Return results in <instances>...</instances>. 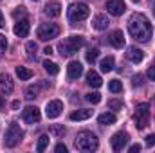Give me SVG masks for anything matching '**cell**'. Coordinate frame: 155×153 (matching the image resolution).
<instances>
[{
	"label": "cell",
	"instance_id": "1",
	"mask_svg": "<svg viewBox=\"0 0 155 153\" xmlns=\"http://www.w3.org/2000/svg\"><path fill=\"white\" fill-rule=\"evenodd\" d=\"M128 31H130L132 38L137 40L139 43H148L152 40V34H153L148 18L144 15H141V13H135V15L130 16V20H128Z\"/></svg>",
	"mask_w": 155,
	"mask_h": 153
},
{
	"label": "cell",
	"instance_id": "14",
	"mask_svg": "<svg viewBox=\"0 0 155 153\" xmlns=\"http://www.w3.org/2000/svg\"><path fill=\"white\" fill-rule=\"evenodd\" d=\"M81 74H83V65L79 61H71L69 67H67V76H69V79H78Z\"/></svg>",
	"mask_w": 155,
	"mask_h": 153
},
{
	"label": "cell",
	"instance_id": "5",
	"mask_svg": "<svg viewBox=\"0 0 155 153\" xmlns=\"http://www.w3.org/2000/svg\"><path fill=\"white\" fill-rule=\"evenodd\" d=\"M88 15H90V9H88V5L83 4V2L72 4V5L69 7V20H71V22H81V20H85Z\"/></svg>",
	"mask_w": 155,
	"mask_h": 153
},
{
	"label": "cell",
	"instance_id": "43",
	"mask_svg": "<svg viewBox=\"0 0 155 153\" xmlns=\"http://www.w3.org/2000/svg\"><path fill=\"white\" fill-rule=\"evenodd\" d=\"M4 108V99H2V96H0V110Z\"/></svg>",
	"mask_w": 155,
	"mask_h": 153
},
{
	"label": "cell",
	"instance_id": "29",
	"mask_svg": "<svg viewBox=\"0 0 155 153\" xmlns=\"http://www.w3.org/2000/svg\"><path fill=\"white\" fill-rule=\"evenodd\" d=\"M108 88H110V92L117 94V92H121V90H123V83H121V81H117V79H112V81H110V85H108Z\"/></svg>",
	"mask_w": 155,
	"mask_h": 153
},
{
	"label": "cell",
	"instance_id": "27",
	"mask_svg": "<svg viewBox=\"0 0 155 153\" xmlns=\"http://www.w3.org/2000/svg\"><path fill=\"white\" fill-rule=\"evenodd\" d=\"M85 99H87L88 103H92V105H97V103L101 101V94H99V92H90V94L85 96Z\"/></svg>",
	"mask_w": 155,
	"mask_h": 153
},
{
	"label": "cell",
	"instance_id": "41",
	"mask_svg": "<svg viewBox=\"0 0 155 153\" xmlns=\"http://www.w3.org/2000/svg\"><path fill=\"white\" fill-rule=\"evenodd\" d=\"M11 106H13V108H15V110H16V108H18V106H20V103H18V101H13V103H11Z\"/></svg>",
	"mask_w": 155,
	"mask_h": 153
},
{
	"label": "cell",
	"instance_id": "36",
	"mask_svg": "<svg viewBox=\"0 0 155 153\" xmlns=\"http://www.w3.org/2000/svg\"><path fill=\"white\" fill-rule=\"evenodd\" d=\"M146 144H148V146H153V144H155V133L146 137Z\"/></svg>",
	"mask_w": 155,
	"mask_h": 153
},
{
	"label": "cell",
	"instance_id": "3",
	"mask_svg": "<svg viewBox=\"0 0 155 153\" xmlns=\"http://www.w3.org/2000/svg\"><path fill=\"white\" fill-rule=\"evenodd\" d=\"M85 45V38L83 36H71V38L63 40L60 43V54L61 56H72Z\"/></svg>",
	"mask_w": 155,
	"mask_h": 153
},
{
	"label": "cell",
	"instance_id": "26",
	"mask_svg": "<svg viewBox=\"0 0 155 153\" xmlns=\"http://www.w3.org/2000/svg\"><path fill=\"white\" fill-rule=\"evenodd\" d=\"M16 76L25 81V79H31L33 77V72L29 69H25V67H16Z\"/></svg>",
	"mask_w": 155,
	"mask_h": 153
},
{
	"label": "cell",
	"instance_id": "32",
	"mask_svg": "<svg viewBox=\"0 0 155 153\" xmlns=\"http://www.w3.org/2000/svg\"><path fill=\"white\" fill-rule=\"evenodd\" d=\"M108 106H110L112 110H121V108H123V103L117 101V99H110V101H108Z\"/></svg>",
	"mask_w": 155,
	"mask_h": 153
},
{
	"label": "cell",
	"instance_id": "9",
	"mask_svg": "<svg viewBox=\"0 0 155 153\" xmlns=\"http://www.w3.org/2000/svg\"><path fill=\"white\" fill-rule=\"evenodd\" d=\"M41 114H40V110L36 106H25L24 110H22V119L25 121V122H29V124H35V122H38Z\"/></svg>",
	"mask_w": 155,
	"mask_h": 153
},
{
	"label": "cell",
	"instance_id": "2",
	"mask_svg": "<svg viewBox=\"0 0 155 153\" xmlns=\"http://www.w3.org/2000/svg\"><path fill=\"white\" fill-rule=\"evenodd\" d=\"M74 144H76V148L79 151H96L97 146H99V141H97V137L92 132L83 130V132H79L76 135V142Z\"/></svg>",
	"mask_w": 155,
	"mask_h": 153
},
{
	"label": "cell",
	"instance_id": "12",
	"mask_svg": "<svg viewBox=\"0 0 155 153\" xmlns=\"http://www.w3.org/2000/svg\"><path fill=\"white\" fill-rule=\"evenodd\" d=\"M15 90V83L9 74H0V94L4 96H9L11 92Z\"/></svg>",
	"mask_w": 155,
	"mask_h": 153
},
{
	"label": "cell",
	"instance_id": "4",
	"mask_svg": "<svg viewBox=\"0 0 155 153\" xmlns=\"http://www.w3.org/2000/svg\"><path fill=\"white\" fill-rule=\"evenodd\" d=\"M22 139H24V130L16 122H11L9 128H7V132H5V137H4V146L15 148Z\"/></svg>",
	"mask_w": 155,
	"mask_h": 153
},
{
	"label": "cell",
	"instance_id": "8",
	"mask_svg": "<svg viewBox=\"0 0 155 153\" xmlns=\"http://www.w3.org/2000/svg\"><path fill=\"white\" fill-rule=\"evenodd\" d=\"M110 144H112V150L114 151H123L128 144V135L124 132H117L116 135L110 139Z\"/></svg>",
	"mask_w": 155,
	"mask_h": 153
},
{
	"label": "cell",
	"instance_id": "39",
	"mask_svg": "<svg viewBox=\"0 0 155 153\" xmlns=\"http://www.w3.org/2000/svg\"><path fill=\"white\" fill-rule=\"evenodd\" d=\"M134 85H143V76H135L134 77Z\"/></svg>",
	"mask_w": 155,
	"mask_h": 153
},
{
	"label": "cell",
	"instance_id": "11",
	"mask_svg": "<svg viewBox=\"0 0 155 153\" xmlns=\"http://www.w3.org/2000/svg\"><path fill=\"white\" fill-rule=\"evenodd\" d=\"M124 9H126V5L123 0H108L107 2V11L114 16H121L124 13Z\"/></svg>",
	"mask_w": 155,
	"mask_h": 153
},
{
	"label": "cell",
	"instance_id": "7",
	"mask_svg": "<svg viewBox=\"0 0 155 153\" xmlns=\"http://www.w3.org/2000/svg\"><path fill=\"white\" fill-rule=\"evenodd\" d=\"M38 38L41 41H49V40L56 38L58 34H60V27L56 25V24H41L38 27Z\"/></svg>",
	"mask_w": 155,
	"mask_h": 153
},
{
	"label": "cell",
	"instance_id": "6",
	"mask_svg": "<svg viewBox=\"0 0 155 153\" xmlns=\"http://www.w3.org/2000/svg\"><path fill=\"white\" fill-rule=\"evenodd\" d=\"M134 119H135L137 128L143 130V128L148 124V121H150V105H148V103H139V105L135 106V115H134Z\"/></svg>",
	"mask_w": 155,
	"mask_h": 153
},
{
	"label": "cell",
	"instance_id": "19",
	"mask_svg": "<svg viewBox=\"0 0 155 153\" xmlns=\"http://www.w3.org/2000/svg\"><path fill=\"white\" fill-rule=\"evenodd\" d=\"M87 83H88L92 88H99V86L103 85V81H101V76H99L96 70H90V72H87Z\"/></svg>",
	"mask_w": 155,
	"mask_h": 153
},
{
	"label": "cell",
	"instance_id": "34",
	"mask_svg": "<svg viewBox=\"0 0 155 153\" xmlns=\"http://www.w3.org/2000/svg\"><path fill=\"white\" fill-rule=\"evenodd\" d=\"M5 49H7V40H5L4 34H0V54H4Z\"/></svg>",
	"mask_w": 155,
	"mask_h": 153
},
{
	"label": "cell",
	"instance_id": "37",
	"mask_svg": "<svg viewBox=\"0 0 155 153\" xmlns=\"http://www.w3.org/2000/svg\"><path fill=\"white\" fill-rule=\"evenodd\" d=\"M148 77H150L152 81H155V65H153V67H150V69H148Z\"/></svg>",
	"mask_w": 155,
	"mask_h": 153
},
{
	"label": "cell",
	"instance_id": "28",
	"mask_svg": "<svg viewBox=\"0 0 155 153\" xmlns=\"http://www.w3.org/2000/svg\"><path fill=\"white\" fill-rule=\"evenodd\" d=\"M97 58H99V50H97V49H90V50L87 52V61H88V63H96Z\"/></svg>",
	"mask_w": 155,
	"mask_h": 153
},
{
	"label": "cell",
	"instance_id": "44",
	"mask_svg": "<svg viewBox=\"0 0 155 153\" xmlns=\"http://www.w3.org/2000/svg\"><path fill=\"white\" fill-rule=\"evenodd\" d=\"M152 4H153V5H155V0H152Z\"/></svg>",
	"mask_w": 155,
	"mask_h": 153
},
{
	"label": "cell",
	"instance_id": "31",
	"mask_svg": "<svg viewBox=\"0 0 155 153\" xmlns=\"http://www.w3.org/2000/svg\"><path fill=\"white\" fill-rule=\"evenodd\" d=\"M25 49H27V52L33 56V54H36V50H38V45H36L35 41H29V43L25 45Z\"/></svg>",
	"mask_w": 155,
	"mask_h": 153
},
{
	"label": "cell",
	"instance_id": "42",
	"mask_svg": "<svg viewBox=\"0 0 155 153\" xmlns=\"http://www.w3.org/2000/svg\"><path fill=\"white\" fill-rule=\"evenodd\" d=\"M4 27V15H2V11H0V29Z\"/></svg>",
	"mask_w": 155,
	"mask_h": 153
},
{
	"label": "cell",
	"instance_id": "45",
	"mask_svg": "<svg viewBox=\"0 0 155 153\" xmlns=\"http://www.w3.org/2000/svg\"><path fill=\"white\" fill-rule=\"evenodd\" d=\"M134 2H139V0H134Z\"/></svg>",
	"mask_w": 155,
	"mask_h": 153
},
{
	"label": "cell",
	"instance_id": "23",
	"mask_svg": "<svg viewBox=\"0 0 155 153\" xmlns=\"http://www.w3.org/2000/svg\"><path fill=\"white\" fill-rule=\"evenodd\" d=\"M38 94H40V85H29L25 88V97L27 99H35V97H38Z\"/></svg>",
	"mask_w": 155,
	"mask_h": 153
},
{
	"label": "cell",
	"instance_id": "20",
	"mask_svg": "<svg viewBox=\"0 0 155 153\" xmlns=\"http://www.w3.org/2000/svg\"><path fill=\"white\" fill-rule=\"evenodd\" d=\"M94 114V110H78L71 114V121H85V119H90Z\"/></svg>",
	"mask_w": 155,
	"mask_h": 153
},
{
	"label": "cell",
	"instance_id": "38",
	"mask_svg": "<svg viewBox=\"0 0 155 153\" xmlns=\"http://www.w3.org/2000/svg\"><path fill=\"white\" fill-rule=\"evenodd\" d=\"M130 153H137L141 151V144H134V146H130V150H128Z\"/></svg>",
	"mask_w": 155,
	"mask_h": 153
},
{
	"label": "cell",
	"instance_id": "18",
	"mask_svg": "<svg viewBox=\"0 0 155 153\" xmlns=\"http://www.w3.org/2000/svg\"><path fill=\"white\" fill-rule=\"evenodd\" d=\"M45 15L47 16H52V18H56V16H60L61 15V5H60V2H49L47 5H45Z\"/></svg>",
	"mask_w": 155,
	"mask_h": 153
},
{
	"label": "cell",
	"instance_id": "15",
	"mask_svg": "<svg viewBox=\"0 0 155 153\" xmlns=\"http://www.w3.org/2000/svg\"><path fill=\"white\" fill-rule=\"evenodd\" d=\"M92 25H94L96 31H105V29L110 25V20H108L107 15H96L94 20H92Z\"/></svg>",
	"mask_w": 155,
	"mask_h": 153
},
{
	"label": "cell",
	"instance_id": "33",
	"mask_svg": "<svg viewBox=\"0 0 155 153\" xmlns=\"http://www.w3.org/2000/svg\"><path fill=\"white\" fill-rule=\"evenodd\" d=\"M51 133H54V135L61 137V135L65 133V128H63V126H52V128H51Z\"/></svg>",
	"mask_w": 155,
	"mask_h": 153
},
{
	"label": "cell",
	"instance_id": "16",
	"mask_svg": "<svg viewBox=\"0 0 155 153\" xmlns=\"http://www.w3.org/2000/svg\"><path fill=\"white\" fill-rule=\"evenodd\" d=\"M126 58H128L132 63H141L143 58H144V54H143V50L137 49V47H128V49H126Z\"/></svg>",
	"mask_w": 155,
	"mask_h": 153
},
{
	"label": "cell",
	"instance_id": "21",
	"mask_svg": "<svg viewBox=\"0 0 155 153\" xmlns=\"http://www.w3.org/2000/svg\"><path fill=\"white\" fill-rule=\"evenodd\" d=\"M97 122L103 124V126H110V124L116 122V115L110 114V112H105V114H101L99 117H97Z\"/></svg>",
	"mask_w": 155,
	"mask_h": 153
},
{
	"label": "cell",
	"instance_id": "17",
	"mask_svg": "<svg viewBox=\"0 0 155 153\" xmlns=\"http://www.w3.org/2000/svg\"><path fill=\"white\" fill-rule=\"evenodd\" d=\"M29 29H31V27H29V22H27V20H18L13 31H15V34H16V36L25 38V36L29 34Z\"/></svg>",
	"mask_w": 155,
	"mask_h": 153
},
{
	"label": "cell",
	"instance_id": "35",
	"mask_svg": "<svg viewBox=\"0 0 155 153\" xmlns=\"http://www.w3.org/2000/svg\"><path fill=\"white\" fill-rule=\"evenodd\" d=\"M54 151H56V153H67V146L60 142V144H56V148H54Z\"/></svg>",
	"mask_w": 155,
	"mask_h": 153
},
{
	"label": "cell",
	"instance_id": "24",
	"mask_svg": "<svg viewBox=\"0 0 155 153\" xmlns=\"http://www.w3.org/2000/svg\"><path fill=\"white\" fill-rule=\"evenodd\" d=\"M49 141H51V139H49V135H40L38 137V144H36V151H45V148H47V146H49Z\"/></svg>",
	"mask_w": 155,
	"mask_h": 153
},
{
	"label": "cell",
	"instance_id": "10",
	"mask_svg": "<svg viewBox=\"0 0 155 153\" xmlns=\"http://www.w3.org/2000/svg\"><path fill=\"white\" fill-rule=\"evenodd\" d=\"M61 110H63V103L58 101V99H54V101H49V103H47V106H45V115H47L49 119H56L58 115L61 114Z\"/></svg>",
	"mask_w": 155,
	"mask_h": 153
},
{
	"label": "cell",
	"instance_id": "30",
	"mask_svg": "<svg viewBox=\"0 0 155 153\" xmlns=\"http://www.w3.org/2000/svg\"><path fill=\"white\" fill-rule=\"evenodd\" d=\"M25 13H27V11H25V7H22V5H20V7H16V9L13 11V18H16V20H18V18H24V16H25Z\"/></svg>",
	"mask_w": 155,
	"mask_h": 153
},
{
	"label": "cell",
	"instance_id": "25",
	"mask_svg": "<svg viewBox=\"0 0 155 153\" xmlns=\"http://www.w3.org/2000/svg\"><path fill=\"white\" fill-rule=\"evenodd\" d=\"M43 69H45L51 76H54V74H58V72H60L58 65H56L54 61H49V60H47V61H43Z\"/></svg>",
	"mask_w": 155,
	"mask_h": 153
},
{
	"label": "cell",
	"instance_id": "22",
	"mask_svg": "<svg viewBox=\"0 0 155 153\" xmlns=\"http://www.w3.org/2000/svg\"><path fill=\"white\" fill-rule=\"evenodd\" d=\"M99 67H101V72H110V70H114V58H112V56H107L105 60H101Z\"/></svg>",
	"mask_w": 155,
	"mask_h": 153
},
{
	"label": "cell",
	"instance_id": "40",
	"mask_svg": "<svg viewBox=\"0 0 155 153\" xmlns=\"http://www.w3.org/2000/svg\"><path fill=\"white\" fill-rule=\"evenodd\" d=\"M43 52H45V54H47V56H51V54H52V52H54V50H52V49H51V47H45V49H43Z\"/></svg>",
	"mask_w": 155,
	"mask_h": 153
},
{
	"label": "cell",
	"instance_id": "13",
	"mask_svg": "<svg viewBox=\"0 0 155 153\" xmlns=\"http://www.w3.org/2000/svg\"><path fill=\"white\" fill-rule=\"evenodd\" d=\"M108 41H110V43H112V47H116V49L124 47V34H123V31H121V29L112 31V33H110V36H108Z\"/></svg>",
	"mask_w": 155,
	"mask_h": 153
}]
</instances>
